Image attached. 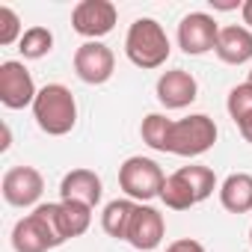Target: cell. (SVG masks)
Listing matches in <instances>:
<instances>
[{
  "label": "cell",
  "mask_w": 252,
  "mask_h": 252,
  "mask_svg": "<svg viewBox=\"0 0 252 252\" xmlns=\"http://www.w3.org/2000/svg\"><path fill=\"white\" fill-rule=\"evenodd\" d=\"M169 54H172L169 36L155 18H137L128 27V36H125V57H128L137 68H143V71L160 68L169 60Z\"/></svg>",
  "instance_id": "1"
},
{
  "label": "cell",
  "mask_w": 252,
  "mask_h": 252,
  "mask_svg": "<svg viewBox=\"0 0 252 252\" xmlns=\"http://www.w3.org/2000/svg\"><path fill=\"white\" fill-rule=\"evenodd\" d=\"M33 119L48 137H65L77 125V101L68 86L48 83L33 101Z\"/></svg>",
  "instance_id": "2"
},
{
  "label": "cell",
  "mask_w": 252,
  "mask_h": 252,
  "mask_svg": "<svg viewBox=\"0 0 252 252\" xmlns=\"http://www.w3.org/2000/svg\"><path fill=\"white\" fill-rule=\"evenodd\" d=\"M217 143V122L205 113H193L187 119L172 122L169 131V152L166 155H178V158H199L205 152H211Z\"/></svg>",
  "instance_id": "3"
},
{
  "label": "cell",
  "mask_w": 252,
  "mask_h": 252,
  "mask_svg": "<svg viewBox=\"0 0 252 252\" xmlns=\"http://www.w3.org/2000/svg\"><path fill=\"white\" fill-rule=\"evenodd\" d=\"M163 181H166V175L158 166V160L143 158V155H134V158H128L119 166V187L125 190L128 199H134L140 205H146L149 199L160 196Z\"/></svg>",
  "instance_id": "4"
},
{
  "label": "cell",
  "mask_w": 252,
  "mask_h": 252,
  "mask_svg": "<svg viewBox=\"0 0 252 252\" xmlns=\"http://www.w3.org/2000/svg\"><path fill=\"white\" fill-rule=\"evenodd\" d=\"M39 89L33 83V74L27 71L24 63L18 60H6L0 65V104L6 110H24L33 107Z\"/></svg>",
  "instance_id": "5"
},
{
  "label": "cell",
  "mask_w": 252,
  "mask_h": 252,
  "mask_svg": "<svg viewBox=\"0 0 252 252\" xmlns=\"http://www.w3.org/2000/svg\"><path fill=\"white\" fill-rule=\"evenodd\" d=\"M220 30L222 27L217 24L214 15H208V12H190L178 24V48L187 57H202V54H208V51L217 48Z\"/></svg>",
  "instance_id": "6"
},
{
  "label": "cell",
  "mask_w": 252,
  "mask_h": 252,
  "mask_svg": "<svg viewBox=\"0 0 252 252\" xmlns=\"http://www.w3.org/2000/svg\"><path fill=\"white\" fill-rule=\"evenodd\" d=\"M119 21V9L110 3V0H80L71 12V27L74 33L86 36L89 42H98L101 36L113 33Z\"/></svg>",
  "instance_id": "7"
},
{
  "label": "cell",
  "mask_w": 252,
  "mask_h": 252,
  "mask_svg": "<svg viewBox=\"0 0 252 252\" xmlns=\"http://www.w3.org/2000/svg\"><path fill=\"white\" fill-rule=\"evenodd\" d=\"M0 193L12 208H33L45 193V178L36 166H12L3 172Z\"/></svg>",
  "instance_id": "8"
},
{
  "label": "cell",
  "mask_w": 252,
  "mask_h": 252,
  "mask_svg": "<svg viewBox=\"0 0 252 252\" xmlns=\"http://www.w3.org/2000/svg\"><path fill=\"white\" fill-rule=\"evenodd\" d=\"M71 63H74V74L89 86L107 83L113 77V71H116V57L104 42H83L74 51Z\"/></svg>",
  "instance_id": "9"
},
{
  "label": "cell",
  "mask_w": 252,
  "mask_h": 252,
  "mask_svg": "<svg viewBox=\"0 0 252 252\" xmlns=\"http://www.w3.org/2000/svg\"><path fill=\"white\" fill-rule=\"evenodd\" d=\"M57 246H60V240H57L54 228L48 225V220L42 217L39 208L33 214L21 217L12 228V249L15 252H48Z\"/></svg>",
  "instance_id": "10"
},
{
  "label": "cell",
  "mask_w": 252,
  "mask_h": 252,
  "mask_svg": "<svg viewBox=\"0 0 252 252\" xmlns=\"http://www.w3.org/2000/svg\"><path fill=\"white\" fill-rule=\"evenodd\" d=\"M163 234H166V222H163V214L152 205H137L134 217H131V225H128V240L134 249L140 252H152L163 243Z\"/></svg>",
  "instance_id": "11"
},
{
  "label": "cell",
  "mask_w": 252,
  "mask_h": 252,
  "mask_svg": "<svg viewBox=\"0 0 252 252\" xmlns=\"http://www.w3.org/2000/svg\"><path fill=\"white\" fill-rule=\"evenodd\" d=\"M155 92H158V101H160L166 110H184V107H190V104L196 101L199 83H196V77H193L190 71H184V68H169V71H163V74L158 77Z\"/></svg>",
  "instance_id": "12"
},
{
  "label": "cell",
  "mask_w": 252,
  "mask_h": 252,
  "mask_svg": "<svg viewBox=\"0 0 252 252\" xmlns=\"http://www.w3.org/2000/svg\"><path fill=\"white\" fill-rule=\"evenodd\" d=\"M101 193H104V184H101L98 172H92V169H71L60 181L63 202H80L86 208H95L101 202Z\"/></svg>",
  "instance_id": "13"
},
{
  "label": "cell",
  "mask_w": 252,
  "mask_h": 252,
  "mask_svg": "<svg viewBox=\"0 0 252 252\" xmlns=\"http://www.w3.org/2000/svg\"><path fill=\"white\" fill-rule=\"evenodd\" d=\"M214 54H217L225 65H243V63H249V60H252V30L243 27V24L222 27Z\"/></svg>",
  "instance_id": "14"
},
{
  "label": "cell",
  "mask_w": 252,
  "mask_h": 252,
  "mask_svg": "<svg viewBox=\"0 0 252 252\" xmlns=\"http://www.w3.org/2000/svg\"><path fill=\"white\" fill-rule=\"evenodd\" d=\"M220 202L228 214H249L252 211V175L231 172L220 184Z\"/></svg>",
  "instance_id": "15"
},
{
  "label": "cell",
  "mask_w": 252,
  "mask_h": 252,
  "mask_svg": "<svg viewBox=\"0 0 252 252\" xmlns=\"http://www.w3.org/2000/svg\"><path fill=\"white\" fill-rule=\"evenodd\" d=\"M137 205L140 202H134V199H113V202H107L104 214H101V228L110 237L125 240L128 237V225H131V217H134Z\"/></svg>",
  "instance_id": "16"
},
{
  "label": "cell",
  "mask_w": 252,
  "mask_h": 252,
  "mask_svg": "<svg viewBox=\"0 0 252 252\" xmlns=\"http://www.w3.org/2000/svg\"><path fill=\"white\" fill-rule=\"evenodd\" d=\"M160 199H163V205L172 208V211H190L193 205H199V202H196V193L190 190V184H187V178H184L181 172L166 175L163 190H160Z\"/></svg>",
  "instance_id": "17"
},
{
  "label": "cell",
  "mask_w": 252,
  "mask_h": 252,
  "mask_svg": "<svg viewBox=\"0 0 252 252\" xmlns=\"http://www.w3.org/2000/svg\"><path fill=\"white\" fill-rule=\"evenodd\" d=\"M169 131H172V119H166L163 113H149L140 125V137L149 149L155 152H169Z\"/></svg>",
  "instance_id": "18"
},
{
  "label": "cell",
  "mask_w": 252,
  "mask_h": 252,
  "mask_svg": "<svg viewBox=\"0 0 252 252\" xmlns=\"http://www.w3.org/2000/svg\"><path fill=\"white\" fill-rule=\"evenodd\" d=\"M18 51L24 60H42L54 51V33L48 27H30L24 30L21 42H18Z\"/></svg>",
  "instance_id": "19"
},
{
  "label": "cell",
  "mask_w": 252,
  "mask_h": 252,
  "mask_svg": "<svg viewBox=\"0 0 252 252\" xmlns=\"http://www.w3.org/2000/svg\"><path fill=\"white\" fill-rule=\"evenodd\" d=\"M178 172L187 178L190 190L196 193V202H205V199H208V196L217 190V175H214V169H208V166L190 163V166H181Z\"/></svg>",
  "instance_id": "20"
},
{
  "label": "cell",
  "mask_w": 252,
  "mask_h": 252,
  "mask_svg": "<svg viewBox=\"0 0 252 252\" xmlns=\"http://www.w3.org/2000/svg\"><path fill=\"white\" fill-rule=\"evenodd\" d=\"M60 205H63V222H65L68 240L86 234L89 225H92V208H86L80 202H60Z\"/></svg>",
  "instance_id": "21"
},
{
  "label": "cell",
  "mask_w": 252,
  "mask_h": 252,
  "mask_svg": "<svg viewBox=\"0 0 252 252\" xmlns=\"http://www.w3.org/2000/svg\"><path fill=\"white\" fill-rule=\"evenodd\" d=\"M225 110H228V116L234 119V125H237L240 119H246V116L252 113V86H249V83H240V86H234V89L228 92Z\"/></svg>",
  "instance_id": "22"
},
{
  "label": "cell",
  "mask_w": 252,
  "mask_h": 252,
  "mask_svg": "<svg viewBox=\"0 0 252 252\" xmlns=\"http://www.w3.org/2000/svg\"><path fill=\"white\" fill-rule=\"evenodd\" d=\"M21 18L12 6H0V45L9 48L15 42H21Z\"/></svg>",
  "instance_id": "23"
},
{
  "label": "cell",
  "mask_w": 252,
  "mask_h": 252,
  "mask_svg": "<svg viewBox=\"0 0 252 252\" xmlns=\"http://www.w3.org/2000/svg\"><path fill=\"white\" fill-rule=\"evenodd\" d=\"M166 252H205V246L193 237H181V240H172L166 246Z\"/></svg>",
  "instance_id": "24"
},
{
  "label": "cell",
  "mask_w": 252,
  "mask_h": 252,
  "mask_svg": "<svg viewBox=\"0 0 252 252\" xmlns=\"http://www.w3.org/2000/svg\"><path fill=\"white\" fill-rule=\"evenodd\" d=\"M237 131H240V137H243L246 143H252V113H249L246 119L237 122Z\"/></svg>",
  "instance_id": "25"
},
{
  "label": "cell",
  "mask_w": 252,
  "mask_h": 252,
  "mask_svg": "<svg viewBox=\"0 0 252 252\" xmlns=\"http://www.w3.org/2000/svg\"><path fill=\"white\" fill-rule=\"evenodd\" d=\"M240 12H243V24L252 30V0H246V3L240 6Z\"/></svg>",
  "instance_id": "26"
},
{
  "label": "cell",
  "mask_w": 252,
  "mask_h": 252,
  "mask_svg": "<svg viewBox=\"0 0 252 252\" xmlns=\"http://www.w3.org/2000/svg\"><path fill=\"white\" fill-rule=\"evenodd\" d=\"M240 3H217V0H214V9H222V12H228V9H237Z\"/></svg>",
  "instance_id": "27"
},
{
  "label": "cell",
  "mask_w": 252,
  "mask_h": 252,
  "mask_svg": "<svg viewBox=\"0 0 252 252\" xmlns=\"http://www.w3.org/2000/svg\"><path fill=\"white\" fill-rule=\"evenodd\" d=\"M9 149V128L3 125V143H0V152H6Z\"/></svg>",
  "instance_id": "28"
},
{
  "label": "cell",
  "mask_w": 252,
  "mask_h": 252,
  "mask_svg": "<svg viewBox=\"0 0 252 252\" xmlns=\"http://www.w3.org/2000/svg\"><path fill=\"white\" fill-rule=\"evenodd\" d=\"M246 83H249V86H252V68H249V77H246Z\"/></svg>",
  "instance_id": "29"
},
{
  "label": "cell",
  "mask_w": 252,
  "mask_h": 252,
  "mask_svg": "<svg viewBox=\"0 0 252 252\" xmlns=\"http://www.w3.org/2000/svg\"><path fill=\"white\" fill-rule=\"evenodd\" d=\"M249 243H252V228H249Z\"/></svg>",
  "instance_id": "30"
}]
</instances>
